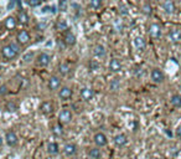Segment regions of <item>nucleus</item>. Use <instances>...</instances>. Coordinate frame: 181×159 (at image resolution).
<instances>
[{
    "label": "nucleus",
    "instance_id": "obj_28",
    "mask_svg": "<svg viewBox=\"0 0 181 159\" xmlns=\"http://www.w3.org/2000/svg\"><path fill=\"white\" fill-rule=\"evenodd\" d=\"M109 88L112 89L113 92H117L118 89L120 88V82H119V80H118V78H114L112 82H110V86H109Z\"/></svg>",
    "mask_w": 181,
    "mask_h": 159
},
{
    "label": "nucleus",
    "instance_id": "obj_20",
    "mask_svg": "<svg viewBox=\"0 0 181 159\" xmlns=\"http://www.w3.org/2000/svg\"><path fill=\"white\" fill-rule=\"evenodd\" d=\"M163 9L168 14H172L175 11V3H174L172 0H165L163 3Z\"/></svg>",
    "mask_w": 181,
    "mask_h": 159
},
{
    "label": "nucleus",
    "instance_id": "obj_5",
    "mask_svg": "<svg viewBox=\"0 0 181 159\" xmlns=\"http://www.w3.org/2000/svg\"><path fill=\"white\" fill-rule=\"evenodd\" d=\"M81 97L83 101H90V100H93L94 97V89L93 88H90V87H83L81 89Z\"/></svg>",
    "mask_w": 181,
    "mask_h": 159
},
{
    "label": "nucleus",
    "instance_id": "obj_19",
    "mask_svg": "<svg viewBox=\"0 0 181 159\" xmlns=\"http://www.w3.org/2000/svg\"><path fill=\"white\" fill-rule=\"evenodd\" d=\"M127 143H128V139L124 134H117L114 137V144L117 147H124Z\"/></svg>",
    "mask_w": 181,
    "mask_h": 159
},
{
    "label": "nucleus",
    "instance_id": "obj_41",
    "mask_svg": "<svg viewBox=\"0 0 181 159\" xmlns=\"http://www.w3.org/2000/svg\"><path fill=\"white\" fill-rule=\"evenodd\" d=\"M3 143V139H1V137H0V144H1Z\"/></svg>",
    "mask_w": 181,
    "mask_h": 159
},
{
    "label": "nucleus",
    "instance_id": "obj_16",
    "mask_svg": "<svg viewBox=\"0 0 181 159\" xmlns=\"http://www.w3.org/2000/svg\"><path fill=\"white\" fill-rule=\"evenodd\" d=\"M16 26H18V20L15 18H12V16L6 18V20H5V27L6 29L11 31V30H15Z\"/></svg>",
    "mask_w": 181,
    "mask_h": 159
},
{
    "label": "nucleus",
    "instance_id": "obj_3",
    "mask_svg": "<svg viewBox=\"0 0 181 159\" xmlns=\"http://www.w3.org/2000/svg\"><path fill=\"white\" fill-rule=\"evenodd\" d=\"M5 139H6L8 146H10V147H15V146H18V143H19V138H18L16 133L14 132V130H8V132H6Z\"/></svg>",
    "mask_w": 181,
    "mask_h": 159
},
{
    "label": "nucleus",
    "instance_id": "obj_23",
    "mask_svg": "<svg viewBox=\"0 0 181 159\" xmlns=\"http://www.w3.org/2000/svg\"><path fill=\"white\" fill-rule=\"evenodd\" d=\"M93 53L97 57H104L106 56V49H104V46H102V45H96L93 49Z\"/></svg>",
    "mask_w": 181,
    "mask_h": 159
},
{
    "label": "nucleus",
    "instance_id": "obj_36",
    "mask_svg": "<svg viewBox=\"0 0 181 159\" xmlns=\"http://www.w3.org/2000/svg\"><path fill=\"white\" fill-rule=\"evenodd\" d=\"M32 57H34V53L32 52H29V53H26L25 56H24V61L25 62H30L32 60Z\"/></svg>",
    "mask_w": 181,
    "mask_h": 159
},
{
    "label": "nucleus",
    "instance_id": "obj_29",
    "mask_svg": "<svg viewBox=\"0 0 181 159\" xmlns=\"http://www.w3.org/2000/svg\"><path fill=\"white\" fill-rule=\"evenodd\" d=\"M67 23H66V20H58V21L56 23V29L60 30V31H63V30H67Z\"/></svg>",
    "mask_w": 181,
    "mask_h": 159
},
{
    "label": "nucleus",
    "instance_id": "obj_22",
    "mask_svg": "<svg viewBox=\"0 0 181 159\" xmlns=\"http://www.w3.org/2000/svg\"><path fill=\"white\" fill-rule=\"evenodd\" d=\"M58 72L62 76H66L71 72V66H69L68 62H62V64L58 65Z\"/></svg>",
    "mask_w": 181,
    "mask_h": 159
},
{
    "label": "nucleus",
    "instance_id": "obj_27",
    "mask_svg": "<svg viewBox=\"0 0 181 159\" xmlns=\"http://www.w3.org/2000/svg\"><path fill=\"white\" fill-rule=\"evenodd\" d=\"M89 157L92 159H101L102 158V153H101V149L98 148H92L89 150Z\"/></svg>",
    "mask_w": 181,
    "mask_h": 159
},
{
    "label": "nucleus",
    "instance_id": "obj_6",
    "mask_svg": "<svg viewBox=\"0 0 181 159\" xmlns=\"http://www.w3.org/2000/svg\"><path fill=\"white\" fill-rule=\"evenodd\" d=\"M149 35L153 39H159L160 36H161V27H160L159 24L154 23L149 26Z\"/></svg>",
    "mask_w": 181,
    "mask_h": 159
},
{
    "label": "nucleus",
    "instance_id": "obj_34",
    "mask_svg": "<svg viewBox=\"0 0 181 159\" xmlns=\"http://www.w3.org/2000/svg\"><path fill=\"white\" fill-rule=\"evenodd\" d=\"M27 4L32 6V8H36V6H39L41 4V0H27Z\"/></svg>",
    "mask_w": 181,
    "mask_h": 159
},
{
    "label": "nucleus",
    "instance_id": "obj_42",
    "mask_svg": "<svg viewBox=\"0 0 181 159\" xmlns=\"http://www.w3.org/2000/svg\"><path fill=\"white\" fill-rule=\"evenodd\" d=\"M86 159H92V158H86Z\"/></svg>",
    "mask_w": 181,
    "mask_h": 159
},
{
    "label": "nucleus",
    "instance_id": "obj_35",
    "mask_svg": "<svg viewBox=\"0 0 181 159\" xmlns=\"http://www.w3.org/2000/svg\"><path fill=\"white\" fill-rule=\"evenodd\" d=\"M98 67H99V64L97 61H90V64H89V68L92 71H96V70H98Z\"/></svg>",
    "mask_w": 181,
    "mask_h": 159
},
{
    "label": "nucleus",
    "instance_id": "obj_24",
    "mask_svg": "<svg viewBox=\"0 0 181 159\" xmlns=\"http://www.w3.org/2000/svg\"><path fill=\"white\" fill-rule=\"evenodd\" d=\"M47 152H48V154H51V155H56L58 153V146H57V143H55V142L48 143L47 144Z\"/></svg>",
    "mask_w": 181,
    "mask_h": 159
},
{
    "label": "nucleus",
    "instance_id": "obj_17",
    "mask_svg": "<svg viewBox=\"0 0 181 159\" xmlns=\"http://www.w3.org/2000/svg\"><path fill=\"white\" fill-rule=\"evenodd\" d=\"M134 46L138 51H144L145 47H147V42H145V40L140 36H138L134 39Z\"/></svg>",
    "mask_w": 181,
    "mask_h": 159
},
{
    "label": "nucleus",
    "instance_id": "obj_30",
    "mask_svg": "<svg viewBox=\"0 0 181 159\" xmlns=\"http://www.w3.org/2000/svg\"><path fill=\"white\" fill-rule=\"evenodd\" d=\"M16 109H18V105L15 102L10 101V102L6 103V111H8V112H15Z\"/></svg>",
    "mask_w": 181,
    "mask_h": 159
},
{
    "label": "nucleus",
    "instance_id": "obj_37",
    "mask_svg": "<svg viewBox=\"0 0 181 159\" xmlns=\"http://www.w3.org/2000/svg\"><path fill=\"white\" fill-rule=\"evenodd\" d=\"M6 93H8V87H6L5 85L0 86V96H4V95H6Z\"/></svg>",
    "mask_w": 181,
    "mask_h": 159
},
{
    "label": "nucleus",
    "instance_id": "obj_25",
    "mask_svg": "<svg viewBox=\"0 0 181 159\" xmlns=\"http://www.w3.org/2000/svg\"><path fill=\"white\" fill-rule=\"evenodd\" d=\"M52 133L56 136V137H61L62 134H63V128H62L61 123H56L52 126Z\"/></svg>",
    "mask_w": 181,
    "mask_h": 159
},
{
    "label": "nucleus",
    "instance_id": "obj_8",
    "mask_svg": "<svg viewBox=\"0 0 181 159\" xmlns=\"http://www.w3.org/2000/svg\"><path fill=\"white\" fill-rule=\"evenodd\" d=\"M71 119H72V112L69 109H63L60 112V114H58L60 123H68V122H71Z\"/></svg>",
    "mask_w": 181,
    "mask_h": 159
},
{
    "label": "nucleus",
    "instance_id": "obj_12",
    "mask_svg": "<svg viewBox=\"0 0 181 159\" xmlns=\"http://www.w3.org/2000/svg\"><path fill=\"white\" fill-rule=\"evenodd\" d=\"M94 143H96L98 147H104V146H106V144L108 143L106 134H104V133H101V132L96 133V134H94Z\"/></svg>",
    "mask_w": 181,
    "mask_h": 159
},
{
    "label": "nucleus",
    "instance_id": "obj_11",
    "mask_svg": "<svg viewBox=\"0 0 181 159\" xmlns=\"http://www.w3.org/2000/svg\"><path fill=\"white\" fill-rule=\"evenodd\" d=\"M169 40L172 44H177L181 41V30L179 29H172L169 32Z\"/></svg>",
    "mask_w": 181,
    "mask_h": 159
},
{
    "label": "nucleus",
    "instance_id": "obj_43",
    "mask_svg": "<svg viewBox=\"0 0 181 159\" xmlns=\"http://www.w3.org/2000/svg\"><path fill=\"white\" fill-rule=\"evenodd\" d=\"M25 159H30V158H25Z\"/></svg>",
    "mask_w": 181,
    "mask_h": 159
},
{
    "label": "nucleus",
    "instance_id": "obj_40",
    "mask_svg": "<svg viewBox=\"0 0 181 159\" xmlns=\"http://www.w3.org/2000/svg\"><path fill=\"white\" fill-rule=\"evenodd\" d=\"M122 14H124V15H127V14H128L127 8H125V6H122Z\"/></svg>",
    "mask_w": 181,
    "mask_h": 159
},
{
    "label": "nucleus",
    "instance_id": "obj_44",
    "mask_svg": "<svg viewBox=\"0 0 181 159\" xmlns=\"http://www.w3.org/2000/svg\"><path fill=\"white\" fill-rule=\"evenodd\" d=\"M156 159H159V158H156Z\"/></svg>",
    "mask_w": 181,
    "mask_h": 159
},
{
    "label": "nucleus",
    "instance_id": "obj_1",
    "mask_svg": "<svg viewBox=\"0 0 181 159\" xmlns=\"http://www.w3.org/2000/svg\"><path fill=\"white\" fill-rule=\"evenodd\" d=\"M20 53V47L15 44H8V45H4L1 47V55L5 60L8 61H12L15 60Z\"/></svg>",
    "mask_w": 181,
    "mask_h": 159
},
{
    "label": "nucleus",
    "instance_id": "obj_9",
    "mask_svg": "<svg viewBox=\"0 0 181 159\" xmlns=\"http://www.w3.org/2000/svg\"><path fill=\"white\" fill-rule=\"evenodd\" d=\"M60 86H61V78L58 76H51L50 80H48V88H50V91H56Z\"/></svg>",
    "mask_w": 181,
    "mask_h": 159
},
{
    "label": "nucleus",
    "instance_id": "obj_18",
    "mask_svg": "<svg viewBox=\"0 0 181 159\" xmlns=\"http://www.w3.org/2000/svg\"><path fill=\"white\" fill-rule=\"evenodd\" d=\"M63 41H65V44L67 46H73L76 44V36H74V34L71 32V31H67L66 35H65V37H63Z\"/></svg>",
    "mask_w": 181,
    "mask_h": 159
},
{
    "label": "nucleus",
    "instance_id": "obj_14",
    "mask_svg": "<svg viewBox=\"0 0 181 159\" xmlns=\"http://www.w3.org/2000/svg\"><path fill=\"white\" fill-rule=\"evenodd\" d=\"M63 152L67 157H72L77 153V147H76V144H73V143H67L63 147Z\"/></svg>",
    "mask_w": 181,
    "mask_h": 159
},
{
    "label": "nucleus",
    "instance_id": "obj_26",
    "mask_svg": "<svg viewBox=\"0 0 181 159\" xmlns=\"http://www.w3.org/2000/svg\"><path fill=\"white\" fill-rule=\"evenodd\" d=\"M170 102L174 107L181 108V96L180 95H172V97L170 98Z\"/></svg>",
    "mask_w": 181,
    "mask_h": 159
},
{
    "label": "nucleus",
    "instance_id": "obj_31",
    "mask_svg": "<svg viewBox=\"0 0 181 159\" xmlns=\"http://www.w3.org/2000/svg\"><path fill=\"white\" fill-rule=\"evenodd\" d=\"M89 6L92 9H94V10L99 9L101 6H102V0H90V1H89Z\"/></svg>",
    "mask_w": 181,
    "mask_h": 159
},
{
    "label": "nucleus",
    "instance_id": "obj_32",
    "mask_svg": "<svg viewBox=\"0 0 181 159\" xmlns=\"http://www.w3.org/2000/svg\"><path fill=\"white\" fill-rule=\"evenodd\" d=\"M151 11H153V9H151L150 4H144V6H143V12L145 14V15H150Z\"/></svg>",
    "mask_w": 181,
    "mask_h": 159
},
{
    "label": "nucleus",
    "instance_id": "obj_7",
    "mask_svg": "<svg viewBox=\"0 0 181 159\" xmlns=\"http://www.w3.org/2000/svg\"><path fill=\"white\" fill-rule=\"evenodd\" d=\"M53 109H55V107H53V103L51 101H45L41 103V106H40V111L44 114H51L53 112Z\"/></svg>",
    "mask_w": 181,
    "mask_h": 159
},
{
    "label": "nucleus",
    "instance_id": "obj_21",
    "mask_svg": "<svg viewBox=\"0 0 181 159\" xmlns=\"http://www.w3.org/2000/svg\"><path fill=\"white\" fill-rule=\"evenodd\" d=\"M29 15H27V14L21 9L19 11V14H18V23H20L21 25H27L29 24Z\"/></svg>",
    "mask_w": 181,
    "mask_h": 159
},
{
    "label": "nucleus",
    "instance_id": "obj_4",
    "mask_svg": "<svg viewBox=\"0 0 181 159\" xmlns=\"http://www.w3.org/2000/svg\"><path fill=\"white\" fill-rule=\"evenodd\" d=\"M36 62H37V65H39V66L45 67V66H47V65L51 62V56H50L48 53H46V52H41V53L37 55Z\"/></svg>",
    "mask_w": 181,
    "mask_h": 159
},
{
    "label": "nucleus",
    "instance_id": "obj_10",
    "mask_svg": "<svg viewBox=\"0 0 181 159\" xmlns=\"http://www.w3.org/2000/svg\"><path fill=\"white\" fill-rule=\"evenodd\" d=\"M165 76L161 70H159V68H154V70L151 71V80L155 82V84H161L164 81Z\"/></svg>",
    "mask_w": 181,
    "mask_h": 159
},
{
    "label": "nucleus",
    "instance_id": "obj_13",
    "mask_svg": "<svg viewBox=\"0 0 181 159\" xmlns=\"http://www.w3.org/2000/svg\"><path fill=\"white\" fill-rule=\"evenodd\" d=\"M72 93H73V91H72V88H69V87H62L61 89H60V92H58V97L61 98V100H63V101H66V100H68V98H71L72 97Z\"/></svg>",
    "mask_w": 181,
    "mask_h": 159
},
{
    "label": "nucleus",
    "instance_id": "obj_38",
    "mask_svg": "<svg viewBox=\"0 0 181 159\" xmlns=\"http://www.w3.org/2000/svg\"><path fill=\"white\" fill-rule=\"evenodd\" d=\"M18 1H19V0H10L9 4H8V9H9V10L14 9V8H15V4H16Z\"/></svg>",
    "mask_w": 181,
    "mask_h": 159
},
{
    "label": "nucleus",
    "instance_id": "obj_2",
    "mask_svg": "<svg viewBox=\"0 0 181 159\" xmlns=\"http://www.w3.org/2000/svg\"><path fill=\"white\" fill-rule=\"evenodd\" d=\"M30 40H31V36L26 30H20L16 34V41L19 45H27L30 42Z\"/></svg>",
    "mask_w": 181,
    "mask_h": 159
},
{
    "label": "nucleus",
    "instance_id": "obj_33",
    "mask_svg": "<svg viewBox=\"0 0 181 159\" xmlns=\"http://www.w3.org/2000/svg\"><path fill=\"white\" fill-rule=\"evenodd\" d=\"M58 5H60V10L61 11H66V9H67L66 0H58Z\"/></svg>",
    "mask_w": 181,
    "mask_h": 159
},
{
    "label": "nucleus",
    "instance_id": "obj_15",
    "mask_svg": "<svg viewBox=\"0 0 181 159\" xmlns=\"http://www.w3.org/2000/svg\"><path fill=\"white\" fill-rule=\"evenodd\" d=\"M109 70L112 72H119L122 70V62L118 59H112L109 62Z\"/></svg>",
    "mask_w": 181,
    "mask_h": 159
},
{
    "label": "nucleus",
    "instance_id": "obj_39",
    "mask_svg": "<svg viewBox=\"0 0 181 159\" xmlns=\"http://www.w3.org/2000/svg\"><path fill=\"white\" fill-rule=\"evenodd\" d=\"M176 136L181 139V126H179V127L176 128Z\"/></svg>",
    "mask_w": 181,
    "mask_h": 159
}]
</instances>
